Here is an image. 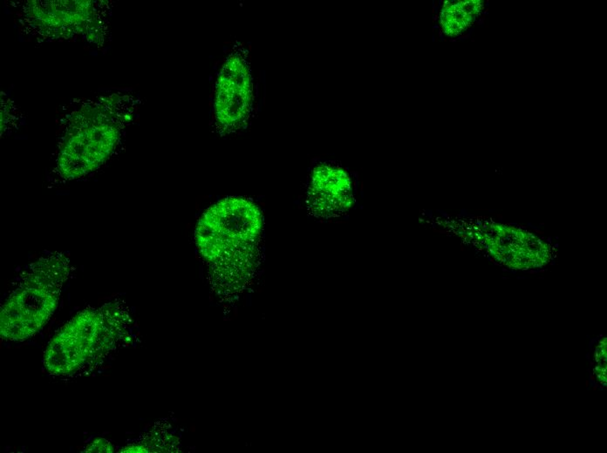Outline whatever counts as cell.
Returning a JSON list of instances; mask_svg holds the SVG:
<instances>
[{
    "label": "cell",
    "mask_w": 607,
    "mask_h": 453,
    "mask_svg": "<svg viewBox=\"0 0 607 453\" xmlns=\"http://www.w3.org/2000/svg\"><path fill=\"white\" fill-rule=\"evenodd\" d=\"M590 378L591 379V381H594V380H595L594 376L591 375V376H590Z\"/></svg>",
    "instance_id": "obj_8"
},
{
    "label": "cell",
    "mask_w": 607,
    "mask_h": 453,
    "mask_svg": "<svg viewBox=\"0 0 607 453\" xmlns=\"http://www.w3.org/2000/svg\"><path fill=\"white\" fill-rule=\"evenodd\" d=\"M87 452H112L113 447L110 445L109 442L105 440H97L87 448Z\"/></svg>",
    "instance_id": "obj_6"
},
{
    "label": "cell",
    "mask_w": 607,
    "mask_h": 453,
    "mask_svg": "<svg viewBox=\"0 0 607 453\" xmlns=\"http://www.w3.org/2000/svg\"><path fill=\"white\" fill-rule=\"evenodd\" d=\"M586 386H587V387H589V380H587Z\"/></svg>",
    "instance_id": "obj_9"
},
{
    "label": "cell",
    "mask_w": 607,
    "mask_h": 453,
    "mask_svg": "<svg viewBox=\"0 0 607 453\" xmlns=\"http://www.w3.org/2000/svg\"><path fill=\"white\" fill-rule=\"evenodd\" d=\"M249 62L241 53L227 57L215 87L214 117L224 131L238 130L247 123L253 104V81Z\"/></svg>",
    "instance_id": "obj_3"
},
{
    "label": "cell",
    "mask_w": 607,
    "mask_h": 453,
    "mask_svg": "<svg viewBox=\"0 0 607 453\" xmlns=\"http://www.w3.org/2000/svg\"><path fill=\"white\" fill-rule=\"evenodd\" d=\"M598 385H594V390H597Z\"/></svg>",
    "instance_id": "obj_10"
},
{
    "label": "cell",
    "mask_w": 607,
    "mask_h": 453,
    "mask_svg": "<svg viewBox=\"0 0 607 453\" xmlns=\"http://www.w3.org/2000/svg\"><path fill=\"white\" fill-rule=\"evenodd\" d=\"M117 138L110 127H91L68 136L59 156L61 175L76 179L95 170L111 154Z\"/></svg>",
    "instance_id": "obj_4"
},
{
    "label": "cell",
    "mask_w": 607,
    "mask_h": 453,
    "mask_svg": "<svg viewBox=\"0 0 607 453\" xmlns=\"http://www.w3.org/2000/svg\"><path fill=\"white\" fill-rule=\"evenodd\" d=\"M68 275L69 260L60 252L49 253L32 263L3 305L2 336L24 340L42 329L58 306Z\"/></svg>",
    "instance_id": "obj_1"
},
{
    "label": "cell",
    "mask_w": 607,
    "mask_h": 453,
    "mask_svg": "<svg viewBox=\"0 0 607 453\" xmlns=\"http://www.w3.org/2000/svg\"><path fill=\"white\" fill-rule=\"evenodd\" d=\"M478 1L447 2L441 10L439 25L441 32L450 38L465 32L481 12Z\"/></svg>",
    "instance_id": "obj_5"
},
{
    "label": "cell",
    "mask_w": 607,
    "mask_h": 453,
    "mask_svg": "<svg viewBox=\"0 0 607 453\" xmlns=\"http://www.w3.org/2000/svg\"><path fill=\"white\" fill-rule=\"evenodd\" d=\"M261 228L262 217L255 204L243 198H227L201 217L196 241L202 255L216 259L227 250L256 241Z\"/></svg>",
    "instance_id": "obj_2"
},
{
    "label": "cell",
    "mask_w": 607,
    "mask_h": 453,
    "mask_svg": "<svg viewBox=\"0 0 607 453\" xmlns=\"http://www.w3.org/2000/svg\"><path fill=\"white\" fill-rule=\"evenodd\" d=\"M123 452H145V448L141 447H130L123 449Z\"/></svg>",
    "instance_id": "obj_7"
}]
</instances>
